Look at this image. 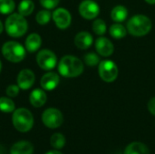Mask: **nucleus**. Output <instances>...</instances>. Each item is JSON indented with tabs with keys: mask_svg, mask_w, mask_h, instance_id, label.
<instances>
[{
	"mask_svg": "<svg viewBox=\"0 0 155 154\" xmlns=\"http://www.w3.org/2000/svg\"><path fill=\"white\" fill-rule=\"evenodd\" d=\"M99 75L103 81L106 83H113L118 77L119 70L117 65L111 60H104L98 66Z\"/></svg>",
	"mask_w": 155,
	"mask_h": 154,
	"instance_id": "nucleus-6",
	"label": "nucleus"
},
{
	"mask_svg": "<svg viewBox=\"0 0 155 154\" xmlns=\"http://www.w3.org/2000/svg\"><path fill=\"white\" fill-rule=\"evenodd\" d=\"M1 69H2V63H1V61H0V72H1Z\"/></svg>",
	"mask_w": 155,
	"mask_h": 154,
	"instance_id": "nucleus-34",
	"label": "nucleus"
},
{
	"mask_svg": "<svg viewBox=\"0 0 155 154\" xmlns=\"http://www.w3.org/2000/svg\"><path fill=\"white\" fill-rule=\"evenodd\" d=\"M124 154H150V152L145 144L140 142H134L125 148Z\"/></svg>",
	"mask_w": 155,
	"mask_h": 154,
	"instance_id": "nucleus-18",
	"label": "nucleus"
},
{
	"mask_svg": "<svg viewBox=\"0 0 155 154\" xmlns=\"http://www.w3.org/2000/svg\"><path fill=\"white\" fill-rule=\"evenodd\" d=\"M59 74L66 78L77 77L84 72L83 62L74 55L64 56L58 64Z\"/></svg>",
	"mask_w": 155,
	"mask_h": 154,
	"instance_id": "nucleus-1",
	"label": "nucleus"
},
{
	"mask_svg": "<svg viewBox=\"0 0 155 154\" xmlns=\"http://www.w3.org/2000/svg\"><path fill=\"white\" fill-rule=\"evenodd\" d=\"M59 1L60 0H40V4L45 8L50 10V9L55 8L57 5L59 4Z\"/></svg>",
	"mask_w": 155,
	"mask_h": 154,
	"instance_id": "nucleus-28",
	"label": "nucleus"
},
{
	"mask_svg": "<svg viewBox=\"0 0 155 154\" xmlns=\"http://www.w3.org/2000/svg\"><path fill=\"white\" fill-rule=\"evenodd\" d=\"M59 81H60L59 75L55 73L51 72L43 75L40 81V84L44 90L52 91L57 87V85L59 84Z\"/></svg>",
	"mask_w": 155,
	"mask_h": 154,
	"instance_id": "nucleus-13",
	"label": "nucleus"
},
{
	"mask_svg": "<svg viewBox=\"0 0 155 154\" xmlns=\"http://www.w3.org/2000/svg\"><path fill=\"white\" fill-rule=\"evenodd\" d=\"M15 110L14 102L7 97H0V111L3 113H12Z\"/></svg>",
	"mask_w": 155,
	"mask_h": 154,
	"instance_id": "nucleus-23",
	"label": "nucleus"
},
{
	"mask_svg": "<svg viewBox=\"0 0 155 154\" xmlns=\"http://www.w3.org/2000/svg\"><path fill=\"white\" fill-rule=\"evenodd\" d=\"M110 34L115 39H122L126 35L127 30L121 23H115L110 26Z\"/></svg>",
	"mask_w": 155,
	"mask_h": 154,
	"instance_id": "nucleus-20",
	"label": "nucleus"
},
{
	"mask_svg": "<svg viewBox=\"0 0 155 154\" xmlns=\"http://www.w3.org/2000/svg\"><path fill=\"white\" fill-rule=\"evenodd\" d=\"M128 16V10L124 5H116L113 8L111 12V18L115 23L124 22Z\"/></svg>",
	"mask_w": 155,
	"mask_h": 154,
	"instance_id": "nucleus-19",
	"label": "nucleus"
},
{
	"mask_svg": "<svg viewBox=\"0 0 155 154\" xmlns=\"http://www.w3.org/2000/svg\"><path fill=\"white\" fill-rule=\"evenodd\" d=\"M5 31L12 37H20L24 35L27 29L28 24L25 16L20 14H11L5 19Z\"/></svg>",
	"mask_w": 155,
	"mask_h": 154,
	"instance_id": "nucleus-3",
	"label": "nucleus"
},
{
	"mask_svg": "<svg viewBox=\"0 0 155 154\" xmlns=\"http://www.w3.org/2000/svg\"><path fill=\"white\" fill-rule=\"evenodd\" d=\"M35 81V74L29 69L22 70L17 76V85L22 90L30 89Z\"/></svg>",
	"mask_w": 155,
	"mask_h": 154,
	"instance_id": "nucleus-11",
	"label": "nucleus"
},
{
	"mask_svg": "<svg viewBox=\"0 0 155 154\" xmlns=\"http://www.w3.org/2000/svg\"><path fill=\"white\" fill-rule=\"evenodd\" d=\"M93 36L90 33L86 31H82L78 33L74 37V44L77 48L81 50L88 49L93 44Z\"/></svg>",
	"mask_w": 155,
	"mask_h": 154,
	"instance_id": "nucleus-14",
	"label": "nucleus"
},
{
	"mask_svg": "<svg viewBox=\"0 0 155 154\" xmlns=\"http://www.w3.org/2000/svg\"><path fill=\"white\" fill-rule=\"evenodd\" d=\"M46 99H47V97H46L45 93L43 90H41V89H35V90H34L31 93L30 97H29V100H30L31 104L34 107H36V108L42 107L45 103Z\"/></svg>",
	"mask_w": 155,
	"mask_h": 154,
	"instance_id": "nucleus-15",
	"label": "nucleus"
},
{
	"mask_svg": "<svg viewBox=\"0 0 155 154\" xmlns=\"http://www.w3.org/2000/svg\"><path fill=\"white\" fill-rule=\"evenodd\" d=\"M95 49L97 53L104 57H108L113 54L114 47L113 43L106 37L101 36L95 41Z\"/></svg>",
	"mask_w": 155,
	"mask_h": 154,
	"instance_id": "nucleus-12",
	"label": "nucleus"
},
{
	"mask_svg": "<svg viewBox=\"0 0 155 154\" xmlns=\"http://www.w3.org/2000/svg\"><path fill=\"white\" fill-rule=\"evenodd\" d=\"M100 12V8L97 3L94 0H84L79 5V13L82 17L91 20L95 18Z\"/></svg>",
	"mask_w": 155,
	"mask_h": 154,
	"instance_id": "nucleus-9",
	"label": "nucleus"
},
{
	"mask_svg": "<svg viewBox=\"0 0 155 154\" xmlns=\"http://www.w3.org/2000/svg\"><path fill=\"white\" fill-rule=\"evenodd\" d=\"M84 61L86 65L94 67V66H96L99 64L100 58L96 54H94L93 52H90V53H87L86 54H84Z\"/></svg>",
	"mask_w": 155,
	"mask_h": 154,
	"instance_id": "nucleus-27",
	"label": "nucleus"
},
{
	"mask_svg": "<svg viewBox=\"0 0 155 154\" xmlns=\"http://www.w3.org/2000/svg\"><path fill=\"white\" fill-rule=\"evenodd\" d=\"M19 86L18 85H15V84H11L9 85L6 90L5 93L9 97H15L18 93H19Z\"/></svg>",
	"mask_w": 155,
	"mask_h": 154,
	"instance_id": "nucleus-29",
	"label": "nucleus"
},
{
	"mask_svg": "<svg viewBox=\"0 0 155 154\" xmlns=\"http://www.w3.org/2000/svg\"><path fill=\"white\" fill-rule=\"evenodd\" d=\"M3 29H4V26H3V24H2V22L0 21V34L3 32Z\"/></svg>",
	"mask_w": 155,
	"mask_h": 154,
	"instance_id": "nucleus-33",
	"label": "nucleus"
},
{
	"mask_svg": "<svg viewBox=\"0 0 155 154\" xmlns=\"http://www.w3.org/2000/svg\"><path fill=\"white\" fill-rule=\"evenodd\" d=\"M35 8L34 2L32 0H22L18 5V13L23 16L30 15Z\"/></svg>",
	"mask_w": 155,
	"mask_h": 154,
	"instance_id": "nucleus-21",
	"label": "nucleus"
},
{
	"mask_svg": "<svg viewBox=\"0 0 155 154\" xmlns=\"http://www.w3.org/2000/svg\"><path fill=\"white\" fill-rule=\"evenodd\" d=\"M45 154H63L62 152H58V151H51V152H48L47 153Z\"/></svg>",
	"mask_w": 155,
	"mask_h": 154,
	"instance_id": "nucleus-31",
	"label": "nucleus"
},
{
	"mask_svg": "<svg viewBox=\"0 0 155 154\" xmlns=\"http://www.w3.org/2000/svg\"><path fill=\"white\" fill-rule=\"evenodd\" d=\"M42 121L46 127L50 129H55L62 125L64 117L59 110L55 108H49L43 113Z\"/></svg>",
	"mask_w": 155,
	"mask_h": 154,
	"instance_id": "nucleus-7",
	"label": "nucleus"
},
{
	"mask_svg": "<svg viewBox=\"0 0 155 154\" xmlns=\"http://www.w3.org/2000/svg\"><path fill=\"white\" fill-rule=\"evenodd\" d=\"M36 61L41 69L48 71L55 67L57 63V58L54 53L52 52L51 50L43 49L37 54Z\"/></svg>",
	"mask_w": 155,
	"mask_h": 154,
	"instance_id": "nucleus-8",
	"label": "nucleus"
},
{
	"mask_svg": "<svg viewBox=\"0 0 155 154\" xmlns=\"http://www.w3.org/2000/svg\"><path fill=\"white\" fill-rule=\"evenodd\" d=\"M50 143L56 150L62 149L65 144V138L62 133H54L50 139Z\"/></svg>",
	"mask_w": 155,
	"mask_h": 154,
	"instance_id": "nucleus-22",
	"label": "nucleus"
},
{
	"mask_svg": "<svg viewBox=\"0 0 155 154\" xmlns=\"http://www.w3.org/2000/svg\"><path fill=\"white\" fill-rule=\"evenodd\" d=\"M93 30L94 34L98 35H103L106 33V24L103 19H96L93 23Z\"/></svg>",
	"mask_w": 155,
	"mask_h": 154,
	"instance_id": "nucleus-24",
	"label": "nucleus"
},
{
	"mask_svg": "<svg viewBox=\"0 0 155 154\" xmlns=\"http://www.w3.org/2000/svg\"><path fill=\"white\" fill-rule=\"evenodd\" d=\"M53 20L55 25L60 29H66L72 22V16L65 8H57L53 13Z\"/></svg>",
	"mask_w": 155,
	"mask_h": 154,
	"instance_id": "nucleus-10",
	"label": "nucleus"
},
{
	"mask_svg": "<svg viewBox=\"0 0 155 154\" xmlns=\"http://www.w3.org/2000/svg\"><path fill=\"white\" fill-rule=\"evenodd\" d=\"M12 122L17 131L26 133L30 131L34 125V117L29 110L25 108H19L14 112Z\"/></svg>",
	"mask_w": 155,
	"mask_h": 154,
	"instance_id": "nucleus-4",
	"label": "nucleus"
},
{
	"mask_svg": "<svg viewBox=\"0 0 155 154\" xmlns=\"http://www.w3.org/2000/svg\"><path fill=\"white\" fill-rule=\"evenodd\" d=\"M15 9L14 0H0V13L6 15L11 14Z\"/></svg>",
	"mask_w": 155,
	"mask_h": 154,
	"instance_id": "nucleus-25",
	"label": "nucleus"
},
{
	"mask_svg": "<svg viewBox=\"0 0 155 154\" xmlns=\"http://www.w3.org/2000/svg\"><path fill=\"white\" fill-rule=\"evenodd\" d=\"M153 27L151 19L144 15H135L127 22V31L134 36H144Z\"/></svg>",
	"mask_w": 155,
	"mask_h": 154,
	"instance_id": "nucleus-2",
	"label": "nucleus"
},
{
	"mask_svg": "<svg viewBox=\"0 0 155 154\" xmlns=\"http://www.w3.org/2000/svg\"><path fill=\"white\" fill-rule=\"evenodd\" d=\"M34 147L29 142L22 141L15 143L10 151V154H33Z\"/></svg>",
	"mask_w": 155,
	"mask_h": 154,
	"instance_id": "nucleus-16",
	"label": "nucleus"
},
{
	"mask_svg": "<svg viewBox=\"0 0 155 154\" xmlns=\"http://www.w3.org/2000/svg\"><path fill=\"white\" fill-rule=\"evenodd\" d=\"M41 44V36L38 34H31L25 39V50H27L29 53H35L40 48Z\"/></svg>",
	"mask_w": 155,
	"mask_h": 154,
	"instance_id": "nucleus-17",
	"label": "nucleus"
},
{
	"mask_svg": "<svg viewBox=\"0 0 155 154\" xmlns=\"http://www.w3.org/2000/svg\"><path fill=\"white\" fill-rule=\"evenodd\" d=\"M147 107H148L149 112L155 116V97H153L152 99H150V101L148 102Z\"/></svg>",
	"mask_w": 155,
	"mask_h": 154,
	"instance_id": "nucleus-30",
	"label": "nucleus"
},
{
	"mask_svg": "<svg viewBox=\"0 0 155 154\" xmlns=\"http://www.w3.org/2000/svg\"><path fill=\"white\" fill-rule=\"evenodd\" d=\"M51 13L48 11V9L46 10H41L37 13L36 16H35V19H36V22L41 25H45L46 24L49 23L50 19H51Z\"/></svg>",
	"mask_w": 155,
	"mask_h": 154,
	"instance_id": "nucleus-26",
	"label": "nucleus"
},
{
	"mask_svg": "<svg viewBox=\"0 0 155 154\" xmlns=\"http://www.w3.org/2000/svg\"><path fill=\"white\" fill-rule=\"evenodd\" d=\"M148 4H151V5H154L155 0H145Z\"/></svg>",
	"mask_w": 155,
	"mask_h": 154,
	"instance_id": "nucleus-32",
	"label": "nucleus"
},
{
	"mask_svg": "<svg viewBox=\"0 0 155 154\" xmlns=\"http://www.w3.org/2000/svg\"><path fill=\"white\" fill-rule=\"evenodd\" d=\"M2 54L4 57L12 63H19L25 57V49L19 43L8 41L2 46Z\"/></svg>",
	"mask_w": 155,
	"mask_h": 154,
	"instance_id": "nucleus-5",
	"label": "nucleus"
}]
</instances>
